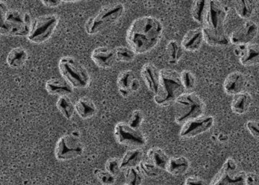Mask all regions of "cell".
<instances>
[{
	"mask_svg": "<svg viewBox=\"0 0 259 185\" xmlns=\"http://www.w3.org/2000/svg\"><path fill=\"white\" fill-rule=\"evenodd\" d=\"M162 23L152 16H143L133 21L127 30V42L137 54H143L155 48L163 34Z\"/></svg>",
	"mask_w": 259,
	"mask_h": 185,
	"instance_id": "6da1fadb",
	"label": "cell"
},
{
	"mask_svg": "<svg viewBox=\"0 0 259 185\" xmlns=\"http://www.w3.org/2000/svg\"><path fill=\"white\" fill-rule=\"evenodd\" d=\"M185 92L181 80V74L175 70L164 68L160 71V83L154 101L158 105H167Z\"/></svg>",
	"mask_w": 259,
	"mask_h": 185,
	"instance_id": "7a4b0ae2",
	"label": "cell"
},
{
	"mask_svg": "<svg viewBox=\"0 0 259 185\" xmlns=\"http://www.w3.org/2000/svg\"><path fill=\"white\" fill-rule=\"evenodd\" d=\"M174 103L177 124L183 125L190 119L204 115L205 103L195 92H184Z\"/></svg>",
	"mask_w": 259,
	"mask_h": 185,
	"instance_id": "3957f363",
	"label": "cell"
},
{
	"mask_svg": "<svg viewBox=\"0 0 259 185\" xmlns=\"http://www.w3.org/2000/svg\"><path fill=\"white\" fill-rule=\"evenodd\" d=\"M124 13V6L117 3L102 8L97 15L88 18L85 30L89 35H96L116 23Z\"/></svg>",
	"mask_w": 259,
	"mask_h": 185,
	"instance_id": "277c9868",
	"label": "cell"
},
{
	"mask_svg": "<svg viewBox=\"0 0 259 185\" xmlns=\"http://www.w3.org/2000/svg\"><path fill=\"white\" fill-rule=\"evenodd\" d=\"M61 75L73 88L85 89L90 86L91 75L88 70L75 57L64 56L59 60Z\"/></svg>",
	"mask_w": 259,
	"mask_h": 185,
	"instance_id": "5b68a950",
	"label": "cell"
},
{
	"mask_svg": "<svg viewBox=\"0 0 259 185\" xmlns=\"http://www.w3.org/2000/svg\"><path fill=\"white\" fill-rule=\"evenodd\" d=\"M31 15L17 10H9L4 25L0 28V34L15 36H27L31 29Z\"/></svg>",
	"mask_w": 259,
	"mask_h": 185,
	"instance_id": "8992f818",
	"label": "cell"
},
{
	"mask_svg": "<svg viewBox=\"0 0 259 185\" xmlns=\"http://www.w3.org/2000/svg\"><path fill=\"white\" fill-rule=\"evenodd\" d=\"M59 22V17L54 14L41 15L33 20L27 39L33 43L40 44L51 38Z\"/></svg>",
	"mask_w": 259,
	"mask_h": 185,
	"instance_id": "52a82bcc",
	"label": "cell"
},
{
	"mask_svg": "<svg viewBox=\"0 0 259 185\" xmlns=\"http://www.w3.org/2000/svg\"><path fill=\"white\" fill-rule=\"evenodd\" d=\"M227 15L228 9L222 2L208 1L203 28L215 34H226L225 24Z\"/></svg>",
	"mask_w": 259,
	"mask_h": 185,
	"instance_id": "ba28073f",
	"label": "cell"
},
{
	"mask_svg": "<svg viewBox=\"0 0 259 185\" xmlns=\"http://www.w3.org/2000/svg\"><path fill=\"white\" fill-rule=\"evenodd\" d=\"M84 146L78 136L66 134L62 136L56 143L55 156L59 161L74 160L83 155Z\"/></svg>",
	"mask_w": 259,
	"mask_h": 185,
	"instance_id": "9c48e42d",
	"label": "cell"
},
{
	"mask_svg": "<svg viewBox=\"0 0 259 185\" xmlns=\"http://www.w3.org/2000/svg\"><path fill=\"white\" fill-rule=\"evenodd\" d=\"M246 173L238 169L233 158H228L210 185H246Z\"/></svg>",
	"mask_w": 259,
	"mask_h": 185,
	"instance_id": "30bf717a",
	"label": "cell"
},
{
	"mask_svg": "<svg viewBox=\"0 0 259 185\" xmlns=\"http://www.w3.org/2000/svg\"><path fill=\"white\" fill-rule=\"evenodd\" d=\"M115 139L120 145L133 148L144 147L147 142L146 136L139 130H135L125 122L117 124L114 130Z\"/></svg>",
	"mask_w": 259,
	"mask_h": 185,
	"instance_id": "8fae6325",
	"label": "cell"
},
{
	"mask_svg": "<svg viewBox=\"0 0 259 185\" xmlns=\"http://www.w3.org/2000/svg\"><path fill=\"white\" fill-rule=\"evenodd\" d=\"M214 122V117L207 115H202L199 117L190 119L183 124L180 131V137L182 139H192L196 137L211 130Z\"/></svg>",
	"mask_w": 259,
	"mask_h": 185,
	"instance_id": "7c38bea8",
	"label": "cell"
},
{
	"mask_svg": "<svg viewBox=\"0 0 259 185\" xmlns=\"http://www.w3.org/2000/svg\"><path fill=\"white\" fill-rule=\"evenodd\" d=\"M258 33V24L254 21H247L231 33L230 42L235 45H249Z\"/></svg>",
	"mask_w": 259,
	"mask_h": 185,
	"instance_id": "4fadbf2b",
	"label": "cell"
},
{
	"mask_svg": "<svg viewBox=\"0 0 259 185\" xmlns=\"http://www.w3.org/2000/svg\"><path fill=\"white\" fill-rule=\"evenodd\" d=\"M91 59L99 68L109 69L115 65L116 61L115 49L107 46H99L91 53Z\"/></svg>",
	"mask_w": 259,
	"mask_h": 185,
	"instance_id": "5bb4252c",
	"label": "cell"
},
{
	"mask_svg": "<svg viewBox=\"0 0 259 185\" xmlns=\"http://www.w3.org/2000/svg\"><path fill=\"white\" fill-rule=\"evenodd\" d=\"M234 52L240 57V64L243 66L259 65V44L237 45Z\"/></svg>",
	"mask_w": 259,
	"mask_h": 185,
	"instance_id": "9a60e30c",
	"label": "cell"
},
{
	"mask_svg": "<svg viewBox=\"0 0 259 185\" xmlns=\"http://www.w3.org/2000/svg\"><path fill=\"white\" fill-rule=\"evenodd\" d=\"M141 77L146 87L154 95L159 87L160 71L152 63H146L141 69Z\"/></svg>",
	"mask_w": 259,
	"mask_h": 185,
	"instance_id": "2e32d148",
	"label": "cell"
},
{
	"mask_svg": "<svg viewBox=\"0 0 259 185\" xmlns=\"http://www.w3.org/2000/svg\"><path fill=\"white\" fill-rule=\"evenodd\" d=\"M246 77L239 71L231 73L225 79L224 89L228 95H236L243 92L246 86Z\"/></svg>",
	"mask_w": 259,
	"mask_h": 185,
	"instance_id": "e0dca14e",
	"label": "cell"
},
{
	"mask_svg": "<svg viewBox=\"0 0 259 185\" xmlns=\"http://www.w3.org/2000/svg\"><path fill=\"white\" fill-rule=\"evenodd\" d=\"M204 41L203 31L202 28L190 30L183 38L181 45L185 51H196L202 46Z\"/></svg>",
	"mask_w": 259,
	"mask_h": 185,
	"instance_id": "ac0fdd59",
	"label": "cell"
},
{
	"mask_svg": "<svg viewBox=\"0 0 259 185\" xmlns=\"http://www.w3.org/2000/svg\"><path fill=\"white\" fill-rule=\"evenodd\" d=\"M47 92L58 96H68L74 92V88L63 78H52L45 85Z\"/></svg>",
	"mask_w": 259,
	"mask_h": 185,
	"instance_id": "d6986e66",
	"label": "cell"
},
{
	"mask_svg": "<svg viewBox=\"0 0 259 185\" xmlns=\"http://www.w3.org/2000/svg\"><path fill=\"white\" fill-rule=\"evenodd\" d=\"M75 112L79 117L83 119H90L95 116L97 112L95 103L88 97L80 98L74 104Z\"/></svg>",
	"mask_w": 259,
	"mask_h": 185,
	"instance_id": "ffe728a7",
	"label": "cell"
},
{
	"mask_svg": "<svg viewBox=\"0 0 259 185\" xmlns=\"http://www.w3.org/2000/svg\"><path fill=\"white\" fill-rule=\"evenodd\" d=\"M252 102L250 94L246 92L234 95L231 102V109L236 114L243 115L249 110Z\"/></svg>",
	"mask_w": 259,
	"mask_h": 185,
	"instance_id": "44dd1931",
	"label": "cell"
},
{
	"mask_svg": "<svg viewBox=\"0 0 259 185\" xmlns=\"http://www.w3.org/2000/svg\"><path fill=\"white\" fill-rule=\"evenodd\" d=\"M190 163L185 157H172L169 159L165 170L169 174L175 176L185 174L190 169Z\"/></svg>",
	"mask_w": 259,
	"mask_h": 185,
	"instance_id": "7402d4cb",
	"label": "cell"
},
{
	"mask_svg": "<svg viewBox=\"0 0 259 185\" xmlns=\"http://www.w3.org/2000/svg\"><path fill=\"white\" fill-rule=\"evenodd\" d=\"M136 77H137L134 73L130 70L122 71L118 75L117 79V86H118V92L123 98H127L132 93L131 86Z\"/></svg>",
	"mask_w": 259,
	"mask_h": 185,
	"instance_id": "603a6c76",
	"label": "cell"
},
{
	"mask_svg": "<svg viewBox=\"0 0 259 185\" xmlns=\"http://www.w3.org/2000/svg\"><path fill=\"white\" fill-rule=\"evenodd\" d=\"M28 54L23 47H16L12 48L6 57V62L10 68H20L24 65L27 60Z\"/></svg>",
	"mask_w": 259,
	"mask_h": 185,
	"instance_id": "cb8c5ba5",
	"label": "cell"
},
{
	"mask_svg": "<svg viewBox=\"0 0 259 185\" xmlns=\"http://www.w3.org/2000/svg\"><path fill=\"white\" fill-rule=\"evenodd\" d=\"M143 152L140 148H134L129 150L123 156L121 160V168L122 169L138 167L140 163L143 161Z\"/></svg>",
	"mask_w": 259,
	"mask_h": 185,
	"instance_id": "d4e9b609",
	"label": "cell"
},
{
	"mask_svg": "<svg viewBox=\"0 0 259 185\" xmlns=\"http://www.w3.org/2000/svg\"><path fill=\"white\" fill-rule=\"evenodd\" d=\"M147 157L149 162L155 165L158 169L163 170H165L170 159L161 148L157 147L150 148L148 151Z\"/></svg>",
	"mask_w": 259,
	"mask_h": 185,
	"instance_id": "484cf974",
	"label": "cell"
},
{
	"mask_svg": "<svg viewBox=\"0 0 259 185\" xmlns=\"http://www.w3.org/2000/svg\"><path fill=\"white\" fill-rule=\"evenodd\" d=\"M184 48L181 43L175 39L169 41L166 45V51H167L168 62L170 65H176L180 61L183 54Z\"/></svg>",
	"mask_w": 259,
	"mask_h": 185,
	"instance_id": "4316f807",
	"label": "cell"
},
{
	"mask_svg": "<svg viewBox=\"0 0 259 185\" xmlns=\"http://www.w3.org/2000/svg\"><path fill=\"white\" fill-rule=\"evenodd\" d=\"M56 107L62 116L67 119H71L75 113V107L68 96H61L56 102Z\"/></svg>",
	"mask_w": 259,
	"mask_h": 185,
	"instance_id": "83f0119b",
	"label": "cell"
},
{
	"mask_svg": "<svg viewBox=\"0 0 259 185\" xmlns=\"http://www.w3.org/2000/svg\"><path fill=\"white\" fill-rule=\"evenodd\" d=\"M236 12L240 18L249 19L255 10V5L250 0H237L234 3Z\"/></svg>",
	"mask_w": 259,
	"mask_h": 185,
	"instance_id": "f1b7e54d",
	"label": "cell"
},
{
	"mask_svg": "<svg viewBox=\"0 0 259 185\" xmlns=\"http://www.w3.org/2000/svg\"><path fill=\"white\" fill-rule=\"evenodd\" d=\"M202 31H203L204 41H205L209 45H214V46H218V45L225 46L231 42L229 37L227 34H215L205 28H202Z\"/></svg>",
	"mask_w": 259,
	"mask_h": 185,
	"instance_id": "f546056e",
	"label": "cell"
},
{
	"mask_svg": "<svg viewBox=\"0 0 259 185\" xmlns=\"http://www.w3.org/2000/svg\"><path fill=\"white\" fill-rule=\"evenodd\" d=\"M207 5H208V1H204V0L193 2V7H192V17L193 20L199 24H204Z\"/></svg>",
	"mask_w": 259,
	"mask_h": 185,
	"instance_id": "4dcf8cb0",
	"label": "cell"
},
{
	"mask_svg": "<svg viewBox=\"0 0 259 185\" xmlns=\"http://www.w3.org/2000/svg\"><path fill=\"white\" fill-rule=\"evenodd\" d=\"M116 60L121 62H131L136 57V53L130 47L118 46L115 48Z\"/></svg>",
	"mask_w": 259,
	"mask_h": 185,
	"instance_id": "1f68e13d",
	"label": "cell"
},
{
	"mask_svg": "<svg viewBox=\"0 0 259 185\" xmlns=\"http://www.w3.org/2000/svg\"><path fill=\"white\" fill-rule=\"evenodd\" d=\"M143 176L138 167L130 168L125 172V181L127 185H141Z\"/></svg>",
	"mask_w": 259,
	"mask_h": 185,
	"instance_id": "d6a6232c",
	"label": "cell"
},
{
	"mask_svg": "<svg viewBox=\"0 0 259 185\" xmlns=\"http://www.w3.org/2000/svg\"><path fill=\"white\" fill-rule=\"evenodd\" d=\"M181 80L185 91L191 92V91L196 87V77L191 71H187V70L182 71L181 73Z\"/></svg>",
	"mask_w": 259,
	"mask_h": 185,
	"instance_id": "836d02e7",
	"label": "cell"
},
{
	"mask_svg": "<svg viewBox=\"0 0 259 185\" xmlns=\"http://www.w3.org/2000/svg\"><path fill=\"white\" fill-rule=\"evenodd\" d=\"M139 169L143 175L149 178H156L159 175V169L151 162L142 161L139 166Z\"/></svg>",
	"mask_w": 259,
	"mask_h": 185,
	"instance_id": "e575fe53",
	"label": "cell"
},
{
	"mask_svg": "<svg viewBox=\"0 0 259 185\" xmlns=\"http://www.w3.org/2000/svg\"><path fill=\"white\" fill-rule=\"evenodd\" d=\"M95 174L97 178H98L99 181L103 185H112L115 184V181H116L115 176H114L106 170L97 169Z\"/></svg>",
	"mask_w": 259,
	"mask_h": 185,
	"instance_id": "d590c367",
	"label": "cell"
},
{
	"mask_svg": "<svg viewBox=\"0 0 259 185\" xmlns=\"http://www.w3.org/2000/svg\"><path fill=\"white\" fill-rule=\"evenodd\" d=\"M106 170L114 176L119 175L121 171V160L117 158H111L106 163Z\"/></svg>",
	"mask_w": 259,
	"mask_h": 185,
	"instance_id": "8d00e7d4",
	"label": "cell"
},
{
	"mask_svg": "<svg viewBox=\"0 0 259 185\" xmlns=\"http://www.w3.org/2000/svg\"><path fill=\"white\" fill-rule=\"evenodd\" d=\"M143 121V113L141 110H135L132 112L129 118L128 125L135 130H139Z\"/></svg>",
	"mask_w": 259,
	"mask_h": 185,
	"instance_id": "74e56055",
	"label": "cell"
},
{
	"mask_svg": "<svg viewBox=\"0 0 259 185\" xmlns=\"http://www.w3.org/2000/svg\"><path fill=\"white\" fill-rule=\"evenodd\" d=\"M246 128L250 134L259 140V122L256 120H249L246 124Z\"/></svg>",
	"mask_w": 259,
	"mask_h": 185,
	"instance_id": "f35d334b",
	"label": "cell"
},
{
	"mask_svg": "<svg viewBox=\"0 0 259 185\" xmlns=\"http://www.w3.org/2000/svg\"><path fill=\"white\" fill-rule=\"evenodd\" d=\"M184 185H208L206 181L199 177L190 176L186 179Z\"/></svg>",
	"mask_w": 259,
	"mask_h": 185,
	"instance_id": "ab89813d",
	"label": "cell"
},
{
	"mask_svg": "<svg viewBox=\"0 0 259 185\" xmlns=\"http://www.w3.org/2000/svg\"><path fill=\"white\" fill-rule=\"evenodd\" d=\"M246 185H259V175L254 172L246 173Z\"/></svg>",
	"mask_w": 259,
	"mask_h": 185,
	"instance_id": "60d3db41",
	"label": "cell"
},
{
	"mask_svg": "<svg viewBox=\"0 0 259 185\" xmlns=\"http://www.w3.org/2000/svg\"><path fill=\"white\" fill-rule=\"evenodd\" d=\"M8 12H9V9H8L6 3L0 2V28L4 25Z\"/></svg>",
	"mask_w": 259,
	"mask_h": 185,
	"instance_id": "b9f144b4",
	"label": "cell"
},
{
	"mask_svg": "<svg viewBox=\"0 0 259 185\" xmlns=\"http://www.w3.org/2000/svg\"><path fill=\"white\" fill-rule=\"evenodd\" d=\"M41 3L47 7L56 8L58 7L62 3V2L59 0H46V1H41Z\"/></svg>",
	"mask_w": 259,
	"mask_h": 185,
	"instance_id": "7bdbcfd3",
	"label": "cell"
},
{
	"mask_svg": "<svg viewBox=\"0 0 259 185\" xmlns=\"http://www.w3.org/2000/svg\"><path fill=\"white\" fill-rule=\"evenodd\" d=\"M140 81H139L138 79L136 77L135 80H134V82H133L132 86H131V92H137V91H138V89H140Z\"/></svg>",
	"mask_w": 259,
	"mask_h": 185,
	"instance_id": "ee69618b",
	"label": "cell"
},
{
	"mask_svg": "<svg viewBox=\"0 0 259 185\" xmlns=\"http://www.w3.org/2000/svg\"><path fill=\"white\" fill-rule=\"evenodd\" d=\"M124 185H127V184H124Z\"/></svg>",
	"mask_w": 259,
	"mask_h": 185,
	"instance_id": "f6af8a7d",
	"label": "cell"
}]
</instances>
